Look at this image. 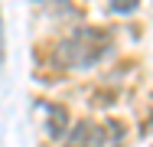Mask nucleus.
Instances as JSON below:
<instances>
[{"instance_id":"20e7f679","label":"nucleus","mask_w":153,"mask_h":147,"mask_svg":"<svg viewBox=\"0 0 153 147\" xmlns=\"http://www.w3.org/2000/svg\"><path fill=\"white\" fill-rule=\"evenodd\" d=\"M0 56H3V26H0Z\"/></svg>"},{"instance_id":"f257e3e1","label":"nucleus","mask_w":153,"mask_h":147,"mask_svg":"<svg viewBox=\"0 0 153 147\" xmlns=\"http://www.w3.org/2000/svg\"><path fill=\"white\" fill-rule=\"evenodd\" d=\"M62 49H65V56L72 59L75 65H88V62H94V59L108 49V36H104L101 29H85V33L72 36ZM68 59H65V62H68Z\"/></svg>"},{"instance_id":"f03ea898","label":"nucleus","mask_w":153,"mask_h":147,"mask_svg":"<svg viewBox=\"0 0 153 147\" xmlns=\"http://www.w3.org/2000/svg\"><path fill=\"white\" fill-rule=\"evenodd\" d=\"M46 115H49V134H52V137H59L62 128L68 124V115H65L62 108H52V105H46Z\"/></svg>"},{"instance_id":"7ed1b4c3","label":"nucleus","mask_w":153,"mask_h":147,"mask_svg":"<svg viewBox=\"0 0 153 147\" xmlns=\"http://www.w3.org/2000/svg\"><path fill=\"white\" fill-rule=\"evenodd\" d=\"M134 7H137V0H114V7H111V10H114V13H130Z\"/></svg>"}]
</instances>
